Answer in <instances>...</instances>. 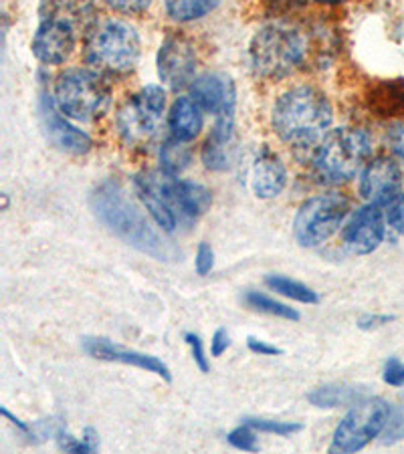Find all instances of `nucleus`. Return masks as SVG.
Segmentation results:
<instances>
[{
    "label": "nucleus",
    "instance_id": "39448f33",
    "mask_svg": "<svg viewBox=\"0 0 404 454\" xmlns=\"http://www.w3.org/2000/svg\"><path fill=\"white\" fill-rule=\"evenodd\" d=\"M372 156V137L358 128L328 131L313 152L315 174L329 184H342L362 172Z\"/></svg>",
    "mask_w": 404,
    "mask_h": 454
},
{
    "label": "nucleus",
    "instance_id": "37998d69",
    "mask_svg": "<svg viewBox=\"0 0 404 454\" xmlns=\"http://www.w3.org/2000/svg\"><path fill=\"white\" fill-rule=\"evenodd\" d=\"M3 416H4V419H9V422H11V424H14V427H17L19 430H23V432H27V430H28L27 424H25V422H20V420L17 419V416H12L6 408H3Z\"/></svg>",
    "mask_w": 404,
    "mask_h": 454
},
{
    "label": "nucleus",
    "instance_id": "a878e982",
    "mask_svg": "<svg viewBox=\"0 0 404 454\" xmlns=\"http://www.w3.org/2000/svg\"><path fill=\"white\" fill-rule=\"evenodd\" d=\"M186 142H180L172 137V140L164 142L160 148V164L162 170L170 176H178L182 170H186L190 160H193V153H190Z\"/></svg>",
    "mask_w": 404,
    "mask_h": 454
},
{
    "label": "nucleus",
    "instance_id": "72a5a7b5",
    "mask_svg": "<svg viewBox=\"0 0 404 454\" xmlns=\"http://www.w3.org/2000/svg\"><path fill=\"white\" fill-rule=\"evenodd\" d=\"M185 340H186L188 348H190V354H193V360H194V364L198 365V368H201V372L207 373L210 365H209V356H207V351H204V343H202V340L198 338L196 333H186V335H185Z\"/></svg>",
    "mask_w": 404,
    "mask_h": 454
},
{
    "label": "nucleus",
    "instance_id": "a19ab883",
    "mask_svg": "<svg viewBox=\"0 0 404 454\" xmlns=\"http://www.w3.org/2000/svg\"><path fill=\"white\" fill-rule=\"evenodd\" d=\"M391 148H392L394 156L399 158L400 162L404 164V123H402V126L392 129V134H391Z\"/></svg>",
    "mask_w": 404,
    "mask_h": 454
},
{
    "label": "nucleus",
    "instance_id": "dca6fc26",
    "mask_svg": "<svg viewBox=\"0 0 404 454\" xmlns=\"http://www.w3.org/2000/svg\"><path fill=\"white\" fill-rule=\"evenodd\" d=\"M190 98L204 112H209L215 117L234 114V104H237L234 83L225 73H207V75L196 77L193 85H190Z\"/></svg>",
    "mask_w": 404,
    "mask_h": 454
},
{
    "label": "nucleus",
    "instance_id": "7ed1b4c3",
    "mask_svg": "<svg viewBox=\"0 0 404 454\" xmlns=\"http://www.w3.org/2000/svg\"><path fill=\"white\" fill-rule=\"evenodd\" d=\"M310 53V41L297 27L271 23L253 35L249 61L257 77L279 82L296 73Z\"/></svg>",
    "mask_w": 404,
    "mask_h": 454
},
{
    "label": "nucleus",
    "instance_id": "4468645a",
    "mask_svg": "<svg viewBox=\"0 0 404 454\" xmlns=\"http://www.w3.org/2000/svg\"><path fill=\"white\" fill-rule=\"evenodd\" d=\"M384 212L378 204H366L350 216L342 231L344 245L354 254H370L384 240Z\"/></svg>",
    "mask_w": 404,
    "mask_h": 454
},
{
    "label": "nucleus",
    "instance_id": "9d476101",
    "mask_svg": "<svg viewBox=\"0 0 404 454\" xmlns=\"http://www.w3.org/2000/svg\"><path fill=\"white\" fill-rule=\"evenodd\" d=\"M196 49L185 35H168L158 51V77L170 90L193 85L196 75Z\"/></svg>",
    "mask_w": 404,
    "mask_h": 454
},
{
    "label": "nucleus",
    "instance_id": "5701e85b",
    "mask_svg": "<svg viewBox=\"0 0 404 454\" xmlns=\"http://www.w3.org/2000/svg\"><path fill=\"white\" fill-rule=\"evenodd\" d=\"M364 398V392L350 386H321L307 396L315 408H342L354 406Z\"/></svg>",
    "mask_w": 404,
    "mask_h": 454
},
{
    "label": "nucleus",
    "instance_id": "aec40b11",
    "mask_svg": "<svg viewBox=\"0 0 404 454\" xmlns=\"http://www.w3.org/2000/svg\"><path fill=\"white\" fill-rule=\"evenodd\" d=\"M204 109L196 104L193 98H178L168 114V128L172 137L180 142H193L201 136L204 126Z\"/></svg>",
    "mask_w": 404,
    "mask_h": 454
},
{
    "label": "nucleus",
    "instance_id": "423d86ee",
    "mask_svg": "<svg viewBox=\"0 0 404 454\" xmlns=\"http://www.w3.org/2000/svg\"><path fill=\"white\" fill-rule=\"evenodd\" d=\"M55 104L75 121H95L112 104V87L93 69H67L55 82Z\"/></svg>",
    "mask_w": 404,
    "mask_h": 454
},
{
    "label": "nucleus",
    "instance_id": "bb28decb",
    "mask_svg": "<svg viewBox=\"0 0 404 454\" xmlns=\"http://www.w3.org/2000/svg\"><path fill=\"white\" fill-rule=\"evenodd\" d=\"M247 305L251 307L255 311L273 315V317H281V319H289V321H297L299 313L293 309V307H288L281 301H275L273 297L263 295L259 291H249L245 295Z\"/></svg>",
    "mask_w": 404,
    "mask_h": 454
},
{
    "label": "nucleus",
    "instance_id": "58836bf2",
    "mask_svg": "<svg viewBox=\"0 0 404 454\" xmlns=\"http://www.w3.org/2000/svg\"><path fill=\"white\" fill-rule=\"evenodd\" d=\"M392 319L394 315H362V317L358 319V327L364 329V332H372V329L391 324Z\"/></svg>",
    "mask_w": 404,
    "mask_h": 454
},
{
    "label": "nucleus",
    "instance_id": "393cba45",
    "mask_svg": "<svg viewBox=\"0 0 404 454\" xmlns=\"http://www.w3.org/2000/svg\"><path fill=\"white\" fill-rule=\"evenodd\" d=\"M265 283L271 291H275V293H279V295H283L288 299H293V301H299L305 305H315L320 301L318 293H315L312 287H307V285L299 283V281H293V279H289V277L269 275Z\"/></svg>",
    "mask_w": 404,
    "mask_h": 454
},
{
    "label": "nucleus",
    "instance_id": "c756f323",
    "mask_svg": "<svg viewBox=\"0 0 404 454\" xmlns=\"http://www.w3.org/2000/svg\"><path fill=\"white\" fill-rule=\"evenodd\" d=\"M382 444H394L404 438V406H392L384 430L380 432Z\"/></svg>",
    "mask_w": 404,
    "mask_h": 454
},
{
    "label": "nucleus",
    "instance_id": "e433bc0d",
    "mask_svg": "<svg viewBox=\"0 0 404 454\" xmlns=\"http://www.w3.org/2000/svg\"><path fill=\"white\" fill-rule=\"evenodd\" d=\"M57 444L59 449L65 452H91L90 446L83 442V438H75L71 436L69 432H63V430L57 432Z\"/></svg>",
    "mask_w": 404,
    "mask_h": 454
},
{
    "label": "nucleus",
    "instance_id": "412c9836",
    "mask_svg": "<svg viewBox=\"0 0 404 454\" xmlns=\"http://www.w3.org/2000/svg\"><path fill=\"white\" fill-rule=\"evenodd\" d=\"M366 106L378 117H396L404 114V82L384 79L366 91Z\"/></svg>",
    "mask_w": 404,
    "mask_h": 454
},
{
    "label": "nucleus",
    "instance_id": "4c0bfd02",
    "mask_svg": "<svg viewBox=\"0 0 404 454\" xmlns=\"http://www.w3.org/2000/svg\"><path fill=\"white\" fill-rule=\"evenodd\" d=\"M229 348H231V338L229 333H226V329H217L210 340V354L215 357H220Z\"/></svg>",
    "mask_w": 404,
    "mask_h": 454
},
{
    "label": "nucleus",
    "instance_id": "473e14b6",
    "mask_svg": "<svg viewBox=\"0 0 404 454\" xmlns=\"http://www.w3.org/2000/svg\"><path fill=\"white\" fill-rule=\"evenodd\" d=\"M194 269L196 273L204 277L209 275L212 269H215V251L209 243H201L196 248V259H194Z\"/></svg>",
    "mask_w": 404,
    "mask_h": 454
},
{
    "label": "nucleus",
    "instance_id": "cd10ccee",
    "mask_svg": "<svg viewBox=\"0 0 404 454\" xmlns=\"http://www.w3.org/2000/svg\"><path fill=\"white\" fill-rule=\"evenodd\" d=\"M229 148L231 144H218V142H212L207 140L202 148V162L204 166L209 168V170H226V168L231 166V156H229Z\"/></svg>",
    "mask_w": 404,
    "mask_h": 454
},
{
    "label": "nucleus",
    "instance_id": "9b49d317",
    "mask_svg": "<svg viewBox=\"0 0 404 454\" xmlns=\"http://www.w3.org/2000/svg\"><path fill=\"white\" fill-rule=\"evenodd\" d=\"M174 176L162 172H146L136 178V192L144 208L156 221L162 231L172 232L176 229V196Z\"/></svg>",
    "mask_w": 404,
    "mask_h": 454
},
{
    "label": "nucleus",
    "instance_id": "2eb2a0df",
    "mask_svg": "<svg viewBox=\"0 0 404 454\" xmlns=\"http://www.w3.org/2000/svg\"><path fill=\"white\" fill-rule=\"evenodd\" d=\"M41 120L49 140L53 142L59 150L75 153V156H83V153L91 150V137L87 136L85 131L73 126L69 117L61 114V109L55 104V98H51V95H43L41 98Z\"/></svg>",
    "mask_w": 404,
    "mask_h": 454
},
{
    "label": "nucleus",
    "instance_id": "6e6552de",
    "mask_svg": "<svg viewBox=\"0 0 404 454\" xmlns=\"http://www.w3.org/2000/svg\"><path fill=\"white\" fill-rule=\"evenodd\" d=\"M166 107V93L158 85H148L131 95L117 112L115 126L128 145H146L156 137Z\"/></svg>",
    "mask_w": 404,
    "mask_h": 454
},
{
    "label": "nucleus",
    "instance_id": "a211bd4d",
    "mask_svg": "<svg viewBox=\"0 0 404 454\" xmlns=\"http://www.w3.org/2000/svg\"><path fill=\"white\" fill-rule=\"evenodd\" d=\"M251 190L257 199H275L288 186V168L275 152L263 150L251 168Z\"/></svg>",
    "mask_w": 404,
    "mask_h": 454
},
{
    "label": "nucleus",
    "instance_id": "1a4fd4ad",
    "mask_svg": "<svg viewBox=\"0 0 404 454\" xmlns=\"http://www.w3.org/2000/svg\"><path fill=\"white\" fill-rule=\"evenodd\" d=\"M391 408L392 406L382 398H362L356 402L344 416V420L337 424L329 450L346 454L362 450L384 430Z\"/></svg>",
    "mask_w": 404,
    "mask_h": 454
},
{
    "label": "nucleus",
    "instance_id": "c9c22d12",
    "mask_svg": "<svg viewBox=\"0 0 404 454\" xmlns=\"http://www.w3.org/2000/svg\"><path fill=\"white\" fill-rule=\"evenodd\" d=\"M388 224L404 237V194H400L392 204H388Z\"/></svg>",
    "mask_w": 404,
    "mask_h": 454
},
{
    "label": "nucleus",
    "instance_id": "c85d7f7f",
    "mask_svg": "<svg viewBox=\"0 0 404 454\" xmlns=\"http://www.w3.org/2000/svg\"><path fill=\"white\" fill-rule=\"evenodd\" d=\"M245 424H249V427H253L259 432H265V434H275V436H291L301 430V424L269 420V419H245Z\"/></svg>",
    "mask_w": 404,
    "mask_h": 454
},
{
    "label": "nucleus",
    "instance_id": "f03ea898",
    "mask_svg": "<svg viewBox=\"0 0 404 454\" xmlns=\"http://www.w3.org/2000/svg\"><path fill=\"white\" fill-rule=\"evenodd\" d=\"M95 215L109 231L126 240L138 251L150 254L156 261L176 259V248L166 243L160 234L152 229L148 221L139 215V210L131 204L122 188L112 182H106L91 196Z\"/></svg>",
    "mask_w": 404,
    "mask_h": 454
},
{
    "label": "nucleus",
    "instance_id": "20e7f679",
    "mask_svg": "<svg viewBox=\"0 0 404 454\" xmlns=\"http://www.w3.org/2000/svg\"><path fill=\"white\" fill-rule=\"evenodd\" d=\"M139 55V35L126 20H99L87 33L85 63L101 75H128L136 69Z\"/></svg>",
    "mask_w": 404,
    "mask_h": 454
},
{
    "label": "nucleus",
    "instance_id": "ddd939ff",
    "mask_svg": "<svg viewBox=\"0 0 404 454\" xmlns=\"http://www.w3.org/2000/svg\"><path fill=\"white\" fill-rule=\"evenodd\" d=\"M360 194L366 202L388 207L402 194V170L392 158H376L366 164L360 178Z\"/></svg>",
    "mask_w": 404,
    "mask_h": 454
},
{
    "label": "nucleus",
    "instance_id": "79ce46f5",
    "mask_svg": "<svg viewBox=\"0 0 404 454\" xmlns=\"http://www.w3.org/2000/svg\"><path fill=\"white\" fill-rule=\"evenodd\" d=\"M83 442L90 446L91 449V452H95L98 450V446H99V438H98V432H95L93 428H85V432H83Z\"/></svg>",
    "mask_w": 404,
    "mask_h": 454
},
{
    "label": "nucleus",
    "instance_id": "7c9ffc66",
    "mask_svg": "<svg viewBox=\"0 0 404 454\" xmlns=\"http://www.w3.org/2000/svg\"><path fill=\"white\" fill-rule=\"evenodd\" d=\"M255 428L249 427V424H242V427L234 428L231 434H229V442L234 446V449H239L242 452H255L257 446V434H255Z\"/></svg>",
    "mask_w": 404,
    "mask_h": 454
},
{
    "label": "nucleus",
    "instance_id": "b1692460",
    "mask_svg": "<svg viewBox=\"0 0 404 454\" xmlns=\"http://www.w3.org/2000/svg\"><path fill=\"white\" fill-rule=\"evenodd\" d=\"M168 17L176 23H193L207 17L220 4V0H164Z\"/></svg>",
    "mask_w": 404,
    "mask_h": 454
},
{
    "label": "nucleus",
    "instance_id": "f8f14e48",
    "mask_svg": "<svg viewBox=\"0 0 404 454\" xmlns=\"http://www.w3.org/2000/svg\"><path fill=\"white\" fill-rule=\"evenodd\" d=\"M77 28L57 19H41L31 49L43 65H63L77 45Z\"/></svg>",
    "mask_w": 404,
    "mask_h": 454
},
{
    "label": "nucleus",
    "instance_id": "c03bdc74",
    "mask_svg": "<svg viewBox=\"0 0 404 454\" xmlns=\"http://www.w3.org/2000/svg\"><path fill=\"white\" fill-rule=\"evenodd\" d=\"M315 3H320V4H329V6H334V4H344V3H348V0H315Z\"/></svg>",
    "mask_w": 404,
    "mask_h": 454
},
{
    "label": "nucleus",
    "instance_id": "f257e3e1",
    "mask_svg": "<svg viewBox=\"0 0 404 454\" xmlns=\"http://www.w3.org/2000/svg\"><path fill=\"white\" fill-rule=\"evenodd\" d=\"M334 109L328 95L313 85H297L279 95L271 126L279 140L289 145H312L328 134Z\"/></svg>",
    "mask_w": 404,
    "mask_h": 454
},
{
    "label": "nucleus",
    "instance_id": "f704fd0d",
    "mask_svg": "<svg viewBox=\"0 0 404 454\" xmlns=\"http://www.w3.org/2000/svg\"><path fill=\"white\" fill-rule=\"evenodd\" d=\"M382 380H384V382L392 387L404 386V364L399 360V357H391V360L384 364Z\"/></svg>",
    "mask_w": 404,
    "mask_h": 454
},
{
    "label": "nucleus",
    "instance_id": "4be33fe9",
    "mask_svg": "<svg viewBox=\"0 0 404 454\" xmlns=\"http://www.w3.org/2000/svg\"><path fill=\"white\" fill-rule=\"evenodd\" d=\"M174 196H176V207L182 215L188 218H198L210 208L212 196L209 188H204L198 182L190 180H176L174 182Z\"/></svg>",
    "mask_w": 404,
    "mask_h": 454
},
{
    "label": "nucleus",
    "instance_id": "6ab92c4d",
    "mask_svg": "<svg viewBox=\"0 0 404 454\" xmlns=\"http://www.w3.org/2000/svg\"><path fill=\"white\" fill-rule=\"evenodd\" d=\"M95 0H43L41 3V19H57L65 20L77 28V31H87L98 23L95 20Z\"/></svg>",
    "mask_w": 404,
    "mask_h": 454
},
{
    "label": "nucleus",
    "instance_id": "ea45409f",
    "mask_svg": "<svg viewBox=\"0 0 404 454\" xmlns=\"http://www.w3.org/2000/svg\"><path fill=\"white\" fill-rule=\"evenodd\" d=\"M249 349L253 351V354H259V356H281L283 349L273 346V343H267L263 340H257V338H249L247 341Z\"/></svg>",
    "mask_w": 404,
    "mask_h": 454
},
{
    "label": "nucleus",
    "instance_id": "2f4dec72",
    "mask_svg": "<svg viewBox=\"0 0 404 454\" xmlns=\"http://www.w3.org/2000/svg\"><path fill=\"white\" fill-rule=\"evenodd\" d=\"M115 12L126 14V17H134V14H142L150 9L152 0H106Z\"/></svg>",
    "mask_w": 404,
    "mask_h": 454
},
{
    "label": "nucleus",
    "instance_id": "0eeeda50",
    "mask_svg": "<svg viewBox=\"0 0 404 454\" xmlns=\"http://www.w3.org/2000/svg\"><path fill=\"white\" fill-rule=\"evenodd\" d=\"M348 215L350 200L344 194L328 192L313 196L299 207L293 221V237L301 247H320L340 231Z\"/></svg>",
    "mask_w": 404,
    "mask_h": 454
},
{
    "label": "nucleus",
    "instance_id": "f3484780",
    "mask_svg": "<svg viewBox=\"0 0 404 454\" xmlns=\"http://www.w3.org/2000/svg\"><path fill=\"white\" fill-rule=\"evenodd\" d=\"M83 349L91 357H95V360L134 365V368L156 373V376L166 380V382H170L172 380V373H170V370H168V365L162 360H158V357L142 354V351H136V349L122 348V346H117V343H112L104 338H85Z\"/></svg>",
    "mask_w": 404,
    "mask_h": 454
}]
</instances>
